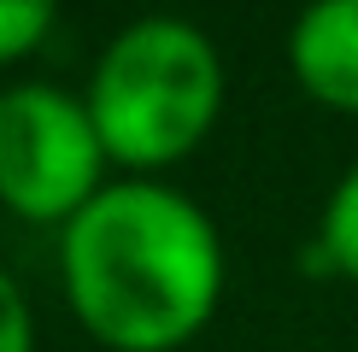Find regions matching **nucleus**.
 I'll use <instances>...</instances> for the list:
<instances>
[{"label": "nucleus", "instance_id": "nucleus-5", "mask_svg": "<svg viewBox=\"0 0 358 352\" xmlns=\"http://www.w3.org/2000/svg\"><path fill=\"white\" fill-rule=\"evenodd\" d=\"M311 241H317L323 258H329V276L358 282V165L329 188L323 217H317V235H311Z\"/></svg>", "mask_w": 358, "mask_h": 352}, {"label": "nucleus", "instance_id": "nucleus-3", "mask_svg": "<svg viewBox=\"0 0 358 352\" xmlns=\"http://www.w3.org/2000/svg\"><path fill=\"white\" fill-rule=\"evenodd\" d=\"M106 147L83 94L59 82L0 88V205L24 223H59L106 188Z\"/></svg>", "mask_w": 358, "mask_h": 352}, {"label": "nucleus", "instance_id": "nucleus-2", "mask_svg": "<svg viewBox=\"0 0 358 352\" xmlns=\"http://www.w3.org/2000/svg\"><path fill=\"white\" fill-rule=\"evenodd\" d=\"M223 88L229 77L217 41L188 18L147 12L100 47L83 106L112 165H124L129 176H153L188 159L217 129Z\"/></svg>", "mask_w": 358, "mask_h": 352}, {"label": "nucleus", "instance_id": "nucleus-7", "mask_svg": "<svg viewBox=\"0 0 358 352\" xmlns=\"http://www.w3.org/2000/svg\"><path fill=\"white\" fill-rule=\"evenodd\" d=\"M0 352H36V311L6 264H0Z\"/></svg>", "mask_w": 358, "mask_h": 352}, {"label": "nucleus", "instance_id": "nucleus-4", "mask_svg": "<svg viewBox=\"0 0 358 352\" xmlns=\"http://www.w3.org/2000/svg\"><path fill=\"white\" fill-rule=\"evenodd\" d=\"M288 71L317 106L358 117V0H317L294 18Z\"/></svg>", "mask_w": 358, "mask_h": 352}, {"label": "nucleus", "instance_id": "nucleus-1", "mask_svg": "<svg viewBox=\"0 0 358 352\" xmlns=\"http://www.w3.org/2000/svg\"><path fill=\"white\" fill-rule=\"evenodd\" d=\"M59 282L106 352H176L217 317L229 258L200 200L159 176H117L59 229Z\"/></svg>", "mask_w": 358, "mask_h": 352}, {"label": "nucleus", "instance_id": "nucleus-6", "mask_svg": "<svg viewBox=\"0 0 358 352\" xmlns=\"http://www.w3.org/2000/svg\"><path fill=\"white\" fill-rule=\"evenodd\" d=\"M59 12L48 0H0V65H18L53 36Z\"/></svg>", "mask_w": 358, "mask_h": 352}]
</instances>
